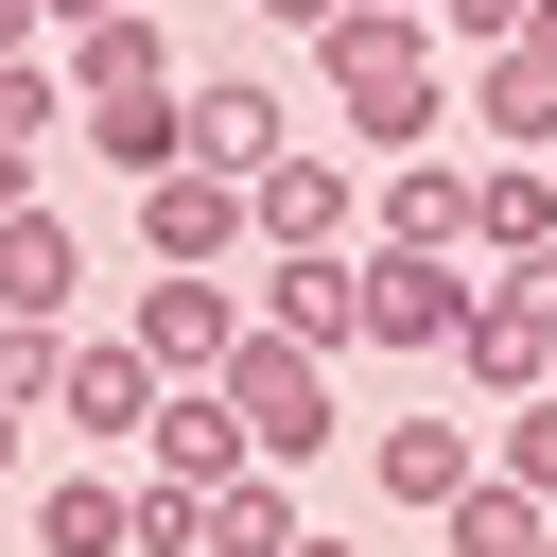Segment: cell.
I'll list each match as a JSON object with an SVG mask.
<instances>
[{"instance_id": "cell-22", "label": "cell", "mask_w": 557, "mask_h": 557, "mask_svg": "<svg viewBox=\"0 0 557 557\" xmlns=\"http://www.w3.org/2000/svg\"><path fill=\"white\" fill-rule=\"evenodd\" d=\"M139 557H209V487H157L139 470Z\"/></svg>"}, {"instance_id": "cell-19", "label": "cell", "mask_w": 557, "mask_h": 557, "mask_svg": "<svg viewBox=\"0 0 557 557\" xmlns=\"http://www.w3.org/2000/svg\"><path fill=\"white\" fill-rule=\"evenodd\" d=\"M35 557H139V487H104V470L35 487Z\"/></svg>"}, {"instance_id": "cell-1", "label": "cell", "mask_w": 557, "mask_h": 557, "mask_svg": "<svg viewBox=\"0 0 557 557\" xmlns=\"http://www.w3.org/2000/svg\"><path fill=\"white\" fill-rule=\"evenodd\" d=\"M313 87H331V122H348L366 157H418V139H453V35H435V17H383V0H348V17L313 35Z\"/></svg>"}, {"instance_id": "cell-3", "label": "cell", "mask_w": 557, "mask_h": 557, "mask_svg": "<svg viewBox=\"0 0 557 557\" xmlns=\"http://www.w3.org/2000/svg\"><path fill=\"white\" fill-rule=\"evenodd\" d=\"M226 418H244V453H261V470H313V453L348 435V400H331V348H278V331L244 313V348H226Z\"/></svg>"}, {"instance_id": "cell-17", "label": "cell", "mask_w": 557, "mask_h": 557, "mask_svg": "<svg viewBox=\"0 0 557 557\" xmlns=\"http://www.w3.org/2000/svg\"><path fill=\"white\" fill-rule=\"evenodd\" d=\"M174 139H191L209 174H261V157H278V87H261V70H209V87L174 104Z\"/></svg>"}, {"instance_id": "cell-10", "label": "cell", "mask_w": 557, "mask_h": 557, "mask_svg": "<svg viewBox=\"0 0 557 557\" xmlns=\"http://www.w3.org/2000/svg\"><path fill=\"white\" fill-rule=\"evenodd\" d=\"M366 244H400V261H470V157H453V139L383 157V191H366Z\"/></svg>"}, {"instance_id": "cell-15", "label": "cell", "mask_w": 557, "mask_h": 557, "mask_svg": "<svg viewBox=\"0 0 557 557\" xmlns=\"http://www.w3.org/2000/svg\"><path fill=\"white\" fill-rule=\"evenodd\" d=\"M366 470H383V505H400V522H435V505L487 470V435H470V418H383V435H366Z\"/></svg>"}, {"instance_id": "cell-18", "label": "cell", "mask_w": 557, "mask_h": 557, "mask_svg": "<svg viewBox=\"0 0 557 557\" xmlns=\"http://www.w3.org/2000/svg\"><path fill=\"white\" fill-rule=\"evenodd\" d=\"M540 540H557V505H540L522 470H470V487L435 505V557H540Z\"/></svg>"}, {"instance_id": "cell-20", "label": "cell", "mask_w": 557, "mask_h": 557, "mask_svg": "<svg viewBox=\"0 0 557 557\" xmlns=\"http://www.w3.org/2000/svg\"><path fill=\"white\" fill-rule=\"evenodd\" d=\"M296 540V470H226L209 487V557H278Z\"/></svg>"}, {"instance_id": "cell-6", "label": "cell", "mask_w": 557, "mask_h": 557, "mask_svg": "<svg viewBox=\"0 0 557 557\" xmlns=\"http://www.w3.org/2000/svg\"><path fill=\"white\" fill-rule=\"evenodd\" d=\"M453 383L505 418V400H557V296H522V278H487L470 296V331H453Z\"/></svg>"}, {"instance_id": "cell-5", "label": "cell", "mask_w": 557, "mask_h": 557, "mask_svg": "<svg viewBox=\"0 0 557 557\" xmlns=\"http://www.w3.org/2000/svg\"><path fill=\"white\" fill-rule=\"evenodd\" d=\"M261 226H244V174H209V157H157L139 174V261H191V278H226Z\"/></svg>"}, {"instance_id": "cell-29", "label": "cell", "mask_w": 557, "mask_h": 557, "mask_svg": "<svg viewBox=\"0 0 557 557\" xmlns=\"http://www.w3.org/2000/svg\"><path fill=\"white\" fill-rule=\"evenodd\" d=\"M383 17H435V0H383Z\"/></svg>"}, {"instance_id": "cell-7", "label": "cell", "mask_w": 557, "mask_h": 557, "mask_svg": "<svg viewBox=\"0 0 557 557\" xmlns=\"http://www.w3.org/2000/svg\"><path fill=\"white\" fill-rule=\"evenodd\" d=\"M244 226H261V244H366V174H348L331 139H278V157L244 174Z\"/></svg>"}, {"instance_id": "cell-13", "label": "cell", "mask_w": 557, "mask_h": 557, "mask_svg": "<svg viewBox=\"0 0 557 557\" xmlns=\"http://www.w3.org/2000/svg\"><path fill=\"white\" fill-rule=\"evenodd\" d=\"M52 418H70V435H104V453H139V418H157V366H139V331H70V383H52Z\"/></svg>"}, {"instance_id": "cell-12", "label": "cell", "mask_w": 557, "mask_h": 557, "mask_svg": "<svg viewBox=\"0 0 557 557\" xmlns=\"http://www.w3.org/2000/svg\"><path fill=\"white\" fill-rule=\"evenodd\" d=\"M470 261L487 278H540L557 261V157H470Z\"/></svg>"}, {"instance_id": "cell-23", "label": "cell", "mask_w": 557, "mask_h": 557, "mask_svg": "<svg viewBox=\"0 0 557 557\" xmlns=\"http://www.w3.org/2000/svg\"><path fill=\"white\" fill-rule=\"evenodd\" d=\"M522 17H540V0H435V35H470V52H505Z\"/></svg>"}, {"instance_id": "cell-4", "label": "cell", "mask_w": 557, "mask_h": 557, "mask_svg": "<svg viewBox=\"0 0 557 557\" xmlns=\"http://www.w3.org/2000/svg\"><path fill=\"white\" fill-rule=\"evenodd\" d=\"M244 313H261L278 348H366V244H261Z\"/></svg>"}, {"instance_id": "cell-9", "label": "cell", "mask_w": 557, "mask_h": 557, "mask_svg": "<svg viewBox=\"0 0 557 557\" xmlns=\"http://www.w3.org/2000/svg\"><path fill=\"white\" fill-rule=\"evenodd\" d=\"M226 348H244V278L157 261V278H139V366H157V383H226Z\"/></svg>"}, {"instance_id": "cell-26", "label": "cell", "mask_w": 557, "mask_h": 557, "mask_svg": "<svg viewBox=\"0 0 557 557\" xmlns=\"http://www.w3.org/2000/svg\"><path fill=\"white\" fill-rule=\"evenodd\" d=\"M278 557H366V540H331V522H296V540H278Z\"/></svg>"}, {"instance_id": "cell-24", "label": "cell", "mask_w": 557, "mask_h": 557, "mask_svg": "<svg viewBox=\"0 0 557 557\" xmlns=\"http://www.w3.org/2000/svg\"><path fill=\"white\" fill-rule=\"evenodd\" d=\"M104 17H157V0H52V35H104Z\"/></svg>"}, {"instance_id": "cell-21", "label": "cell", "mask_w": 557, "mask_h": 557, "mask_svg": "<svg viewBox=\"0 0 557 557\" xmlns=\"http://www.w3.org/2000/svg\"><path fill=\"white\" fill-rule=\"evenodd\" d=\"M52 383H70V331H52V313H0V400L52 418Z\"/></svg>"}, {"instance_id": "cell-2", "label": "cell", "mask_w": 557, "mask_h": 557, "mask_svg": "<svg viewBox=\"0 0 557 557\" xmlns=\"http://www.w3.org/2000/svg\"><path fill=\"white\" fill-rule=\"evenodd\" d=\"M52 52H70V139H87V157H104L122 191H139L157 157H191V139H174V104H191V87H174L157 17H104V35H52Z\"/></svg>"}, {"instance_id": "cell-30", "label": "cell", "mask_w": 557, "mask_h": 557, "mask_svg": "<svg viewBox=\"0 0 557 557\" xmlns=\"http://www.w3.org/2000/svg\"><path fill=\"white\" fill-rule=\"evenodd\" d=\"M540 557H557V540H540Z\"/></svg>"}, {"instance_id": "cell-28", "label": "cell", "mask_w": 557, "mask_h": 557, "mask_svg": "<svg viewBox=\"0 0 557 557\" xmlns=\"http://www.w3.org/2000/svg\"><path fill=\"white\" fill-rule=\"evenodd\" d=\"M522 35H540V52H557V0H540V17H522Z\"/></svg>"}, {"instance_id": "cell-25", "label": "cell", "mask_w": 557, "mask_h": 557, "mask_svg": "<svg viewBox=\"0 0 557 557\" xmlns=\"http://www.w3.org/2000/svg\"><path fill=\"white\" fill-rule=\"evenodd\" d=\"M331 17H348V0H261V35H331Z\"/></svg>"}, {"instance_id": "cell-27", "label": "cell", "mask_w": 557, "mask_h": 557, "mask_svg": "<svg viewBox=\"0 0 557 557\" xmlns=\"http://www.w3.org/2000/svg\"><path fill=\"white\" fill-rule=\"evenodd\" d=\"M17 435H35V418H17V400H0V487H17Z\"/></svg>"}, {"instance_id": "cell-8", "label": "cell", "mask_w": 557, "mask_h": 557, "mask_svg": "<svg viewBox=\"0 0 557 557\" xmlns=\"http://www.w3.org/2000/svg\"><path fill=\"white\" fill-rule=\"evenodd\" d=\"M470 296H487V261H400V244H366V348H418V366H453Z\"/></svg>"}, {"instance_id": "cell-16", "label": "cell", "mask_w": 557, "mask_h": 557, "mask_svg": "<svg viewBox=\"0 0 557 557\" xmlns=\"http://www.w3.org/2000/svg\"><path fill=\"white\" fill-rule=\"evenodd\" d=\"M70 296H87L70 209H52V191H35V209H0V313H52V331H70Z\"/></svg>"}, {"instance_id": "cell-14", "label": "cell", "mask_w": 557, "mask_h": 557, "mask_svg": "<svg viewBox=\"0 0 557 557\" xmlns=\"http://www.w3.org/2000/svg\"><path fill=\"white\" fill-rule=\"evenodd\" d=\"M139 470H157V487H226V470H261V453H244L226 383H157V418H139Z\"/></svg>"}, {"instance_id": "cell-11", "label": "cell", "mask_w": 557, "mask_h": 557, "mask_svg": "<svg viewBox=\"0 0 557 557\" xmlns=\"http://www.w3.org/2000/svg\"><path fill=\"white\" fill-rule=\"evenodd\" d=\"M453 139H470V157H557V52L505 35V52L453 87Z\"/></svg>"}]
</instances>
